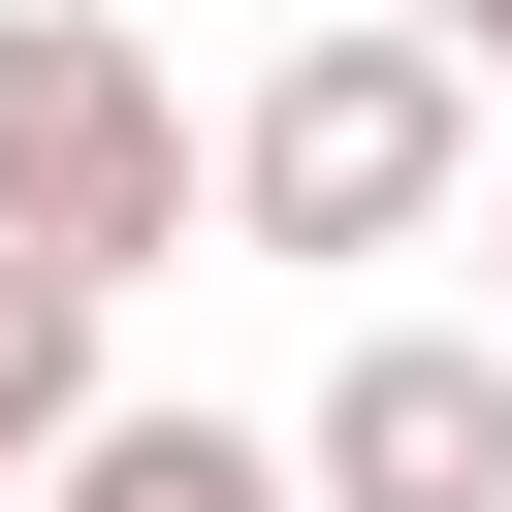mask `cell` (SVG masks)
Listing matches in <instances>:
<instances>
[{"label":"cell","instance_id":"1","mask_svg":"<svg viewBox=\"0 0 512 512\" xmlns=\"http://www.w3.org/2000/svg\"><path fill=\"white\" fill-rule=\"evenodd\" d=\"M192 224H224V96H192L128 0H0V256L128 320Z\"/></svg>","mask_w":512,"mask_h":512},{"label":"cell","instance_id":"2","mask_svg":"<svg viewBox=\"0 0 512 512\" xmlns=\"http://www.w3.org/2000/svg\"><path fill=\"white\" fill-rule=\"evenodd\" d=\"M224 224H256V256H448V224H480V96H448L384 0H320V32L224 96Z\"/></svg>","mask_w":512,"mask_h":512},{"label":"cell","instance_id":"3","mask_svg":"<svg viewBox=\"0 0 512 512\" xmlns=\"http://www.w3.org/2000/svg\"><path fill=\"white\" fill-rule=\"evenodd\" d=\"M288 512H512V352L480 320H352L288 416Z\"/></svg>","mask_w":512,"mask_h":512},{"label":"cell","instance_id":"4","mask_svg":"<svg viewBox=\"0 0 512 512\" xmlns=\"http://www.w3.org/2000/svg\"><path fill=\"white\" fill-rule=\"evenodd\" d=\"M32 512H288V448H256V416H160V384H96Z\"/></svg>","mask_w":512,"mask_h":512},{"label":"cell","instance_id":"5","mask_svg":"<svg viewBox=\"0 0 512 512\" xmlns=\"http://www.w3.org/2000/svg\"><path fill=\"white\" fill-rule=\"evenodd\" d=\"M64 416H96V288H32V256H0V512L64 480Z\"/></svg>","mask_w":512,"mask_h":512},{"label":"cell","instance_id":"6","mask_svg":"<svg viewBox=\"0 0 512 512\" xmlns=\"http://www.w3.org/2000/svg\"><path fill=\"white\" fill-rule=\"evenodd\" d=\"M384 32H416V64H448V96L512 128V0H384Z\"/></svg>","mask_w":512,"mask_h":512},{"label":"cell","instance_id":"7","mask_svg":"<svg viewBox=\"0 0 512 512\" xmlns=\"http://www.w3.org/2000/svg\"><path fill=\"white\" fill-rule=\"evenodd\" d=\"M480 256H512V160H480ZM480 352H512V320H480Z\"/></svg>","mask_w":512,"mask_h":512}]
</instances>
